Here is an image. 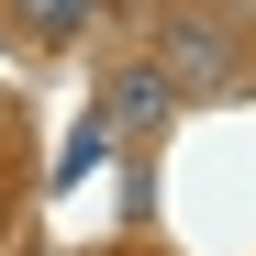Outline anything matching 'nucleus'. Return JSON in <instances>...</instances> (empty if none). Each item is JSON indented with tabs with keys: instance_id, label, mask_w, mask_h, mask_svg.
Returning <instances> with one entry per match:
<instances>
[{
	"instance_id": "nucleus-1",
	"label": "nucleus",
	"mask_w": 256,
	"mask_h": 256,
	"mask_svg": "<svg viewBox=\"0 0 256 256\" xmlns=\"http://www.w3.org/2000/svg\"><path fill=\"white\" fill-rule=\"evenodd\" d=\"M156 67H167V90H234V78H245V45H234V22L178 12L156 34Z\"/></svg>"
},
{
	"instance_id": "nucleus-3",
	"label": "nucleus",
	"mask_w": 256,
	"mask_h": 256,
	"mask_svg": "<svg viewBox=\"0 0 256 256\" xmlns=\"http://www.w3.org/2000/svg\"><path fill=\"white\" fill-rule=\"evenodd\" d=\"M0 12H12L22 34H78V22L100 12V0H0Z\"/></svg>"
},
{
	"instance_id": "nucleus-2",
	"label": "nucleus",
	"mask_w": 256,
	"mask_h": 256,
	"mask_svg": "<svg viewBox=\"0 0 256 256\" xmlns=\"http://www.w3.org/2000/svg\"><path fill=\"white\" fill-rule=\"evenodd\" d=\"M167 112H178V90H167V67H156V56L112 78V122H134V134H156V122H167Z\"/></svg>"
}]
</instances>
